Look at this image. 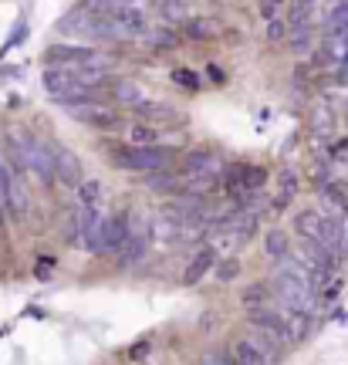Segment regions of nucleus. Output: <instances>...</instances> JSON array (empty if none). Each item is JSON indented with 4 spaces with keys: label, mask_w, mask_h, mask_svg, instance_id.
I'll return each mask as SVG.
<instances>
[{
    "label": "nucleus",
    "mask_w": 348,
    "mask_h": 365,
    "mask_svg": "<svg viewBox=\"0 0 348 365\" xmlns=\"http://www.w3.org/2000/svg\"><path fill=\"white\" fill-rule=\"evenodd\" d=\"M264 250H267V257L281 261L284 254H291V237L284 234V230H271V234L264 237Z\"/></svg>",
    "instance_id": "obj_23"
},
{
    "label": "nucleus",
    "mask_w": 348,
    "mask_h": 365,
    "mask_svg": "<svg viewBox=\"0 0 348 365\" xmlns=\"http://www.w3.org/2000/svg\"><path fill=\"white\" fill-rule=\"evenodd\" d=\"M247 341H250L257 352L267 355V362H277V359H281V341L274 339V335H267V331H260V328L250 325V335H247Z\"/></svg>",
    "instance_id": "obj_16"
},
{
    "label": "nucleus",
    "mask_w": 348,
    "mask_h": 365,
    "mask_svg": "<svg viewBox=\"0 0 348 365\" xmlns=\"http://www.w3.org/2000/svg\"><path fill=\"white\" fill-rule=\"evenodd\" d=\"M145 257V237L142 234H129V240L118 247V267H129V264Z\"/></svg>",
    "instance_id": "obj_18"
},
{
    "label": "nucleus",
    "mask_w": 348,
    "mask_h": 365,
    "mask_svg": "<svg viewBox=\"0 0 348 365\" xmlns=\"http://www.w3.org/2000/svg\"><path fill=\"white\" fill-rule=\"evenodd\" d=\"M51 264L54 261H38V277L44 281V277H51Z\"/></svg>",
    "instance_id": "obj_42"
},
{
    "label": "nucleus",
    "mask_w": 348,
    "mask_h": 365,
    "mask_svg": "<svg viewBox=\"0 0 348 365\" xmlns=\"http://www.w3.org/2000/svg\"><path fill=\"white\" fill-rule=\"evenodd\" d=\"M176 156V149H166V145H112V163L118 170L129 173H155L166 170Z\"/></svg>",
    "instance_id": "obj_1"
},
{
    "label": "nucleus",
    "mask_w": 348,
    "mask_h": 365,
    "mask_svg": "<svg viewBox=\"0 0 348 365\" xmlns=\"http://www.w3.org/2000/svg\"><path fill=\"white\" fill-rule=\"evenodd\" d=\"M244 163H237V166H227L223 170V186L230 190L233 196H244Z\"/></svg>",
    "instance_id": "obj_27"
},
{
    "label": "nucleus",
    "mask_w": 348,
    "mask_h": 365,
    "mask_svg": "<svg viewBox=\"0 0 348 365\" xmlns=\"http://www.w3.org/2000/svg\"><path fill=\"white\" fill-rule=\"evenodd\" d=\"M295 193H297V176L291 170H284L281 173V196H287V200H291Z\"/></svg>",
    "instance_id": "obj_35"
},
{
    "label": "nucleus",
    "mask_w": 348,
    "mask_h": 365,
    "mask_svg": "<svg viewBox=\"0 0 348 365\" xmlns=\"http://www.w3.org/2000/svg\"><path fill=\"white\" fill-rule=\"evenodd\" d=\"M213 267H217V250H213V247H203L193 257V261H190V267L183 271V284H186V287L200 284V281H203V277H207Z\"/></svg>",
    "instance_id": "obj_10"
},
{
    "label": "nucleus",
    "mask_w": 348,
    "mask_h": 365,
    "mask_svg": "<svg viewBox=\"0 0 348 365\" xmlns=\"http://www.w3.org/2000/svg\"><path fill=\"white\" fill-rule=\"evenodd\" d=\"M183 173L186 176H200V173H220V156L213 149H193V153H186L183 159Z\"/></svg>",
    "instance_id": "obj_9"
},
{
    "label": "nucleus",
    "mask_w": 348,
    "mask_h": 365,
    "mask_svg": "<svg viewBox=\"0 0 348 365\" xmlns=\"http://www.w3.org/2000/svg\"><path fill=\"white\" fill-rule=\"evenodd\" d=\"M116 21H118V27H122L129 38H135V34H145V31H149V27H145V11H142L139 0H126V4H122V11L116 14Z\"/></svg>",
    "instance_id": "obj_8"
},
{
    "label": "nucleus",
    "mask_w": 348,
    "mask_h": 365,
    "mask_svg": "<svg viewBox=\"0 0 348 365\" xmlns=\"http://www.w3.org/2000/svg\"><path fill=\"white\" fill-rule=\"evenodd\" d=\"M277 7H281V0H260V14H264V21H267V17H277Z\"/></svg>",
    "instance_id": "obj_40"
},
{
    "label": "nucleus",
    "mask_w": 348,
    "mask_h": 365,
    "mask_svg": "<svg viewBox=\"0 0 348 365\" xmlns=\"http://www.w3.org/2000/svg\"><path fill=\"white\" fill-rule=\"evenodd\" d=\"M311 132H314V139H332L338 129V115H335V105L332 98H318V102L311 105V118H308Z\"/></svg>",
    "instance_id": "obj_6"
},
{
    "label": "nucleus",
    "mask_w": 348,
    "mask_h": 365,
    "mask_svg": "<svg viewBox=\"0 0 348 365\" xmlns=\"http://www.w3.org/2000/svg\"><path fill=\"white\" fill-rule=\"evenodd\" d=\"M345 115H348V102H345Z\"/></svg>",
    "instance_id": "obj_45"
},
{
    "label": "nucleus",
    "mask_w": 348,
    "mask_h": 365,
    "mask_svg": "<svg viewBox=\"0 0 348 365\" xmlns=\"http://www.w3.org/2000/svg\"><path fill=\"white\" fill-rule=\"evenodd\" d=\"M207 75H210L213 81H217V85H223V81H227V75H223V71H220L217 65H210V68H207Z\"/></svg>",
    "instance_id": "obj_41"
},
{
    "label": "nucleus",
    "mask_w": 348,
    "mask_h": 365,
    "mask_svg": "<svg viewBox=\"0 0 348 365\" xmlns=\"http://www.w3.org/2000/svg\"><path fill=\"white\" fill-rule=\"evenodd\" d=\"M173 81H176L180 88H190V91L200 88V78H196L190 68H173Z\"/></svg>",
    "instance_id": "obj_32"
},
{
    "label": "nucleus",
    "mask_w": 348,
    "mask_h": 365,
    "mask_svg": "<svg viewBox=\"0 0 348 365\" xmlns=\"http://www.w3.org/2000/svg\"><path fill=\"white\" fill-rule=\"evenodd\" d=\"M116 98L122 105H129V108H135L139 102H145V95H142V88L135 85V81H129V78H122V81H116Z\"/></svg>",
    "instance_id": "obj_24"
},
{
    "label": "nucleus",
    "mask_w": 348,
    "mask_h": 365,
    "mask_svg": "<svg viewBox=\"0 0 348 365\" xmlns=\"http://www.w3.org/2000/svg\"><path fill=\"white\" fill-rule=\"evenodd\" d=\"M322 200H324V207H332L338 217H342V213H348V196H345V190H338L335 182L322 186Z\"/></svg>",
    "instance_id": "obj_26"
},
{
    "label": "nucleus",
    "mask_w": 348,
    "mask_h": 365,
    "mask_svg": "<svg viewBox=\"0 0 348 365\" xmlns=\"http://www.w3.org/2000/svg\"><path fill=\"white\" fill-rule=\"evenodd\" d=\"M24 38H27V27L21 24V27H17V31H14V34H11V38H7V44L0 48V54H7V51H11V48H14V44H17V41H24Z\"/></svg>",
    "instance_id": "obj_38"
},
{
    "label": "nucleus",
    "mask_w": 348,
    "mask_h": 365,
    "mask_svg": "<svg viewBox=\"0 0 348 365\" xmlns=\"http://www.w3.org/2000/svg\"><path fill=\"white\" fill-rule=\"evenodd\" d=\"M91 21H95V14H88V11H81V7H75V11H68L65 17H61L58 31H61V34H81V38H88Z\"/></svg>",
    "instance_id": "obj_14"
},
{
    "label": "nucleus",
    "mask_w": 348,
    "mask_h": 365,
    "mask_svg": "<svg viewBox=\"0 0 348 365\" xmlns=\"http://www.w3.org/2000/svg\"><path fill=\"white\" fill-rule=\"evenodd\" d=\"M159 14L166 17V21H186L190 17V11H186V0H159Z\"/></svg>",
    "instance_id": "obj_28"
},
{
    "label": "nucleus",
    "mask_w": 348,
    "mask_h": 365,
    "mask_svg": "<svg viewBox=\"0 0 348 365\" xmlns=\"http://www.w3.org/2000/svg\"><path fill=\"white\" fill-rule=\"evenodd\" d=\"M122 4H126V0H81L78 7L95 14V17H116V14L122 11Z\"/></svg>",
    "instance_id": "obj_25"
},
{
    "label": "nucleus",
    "mask_w": 348,
    "mask_h": 365,
    "mask_svg": "<svg viewBox=\"0 0 348 365\" xmlns=\"http://www.w3.org/2000/svg\"><path fill=\"white\" fill-rule=\"evenodd\" d=\"M149 349H153L149 341H139V349H132V355H129V359H142V355L149 352Z\"/></svg>",
    "instance_id": "obj_43"
},
{
    "label": "nucleus",
    "mask_w": 348,
    "mask_h": 365,
    "mask_svg": "<svg viewBox=\"0 0 348 365\" xmlns=\"http://www.w3.org/2000/svg\"><path fill=\"white\" fill-rule=\"evenodd\" d=\"M264 301H267V287H264V284H250L244 291V304H247V308H260Z\"/></svg>",
    "instance_id": "obj_33"
},
{
    "label": "nucleus",
    "mask_w": 348,
    "mask_h": 365,
    "mask_svg": "<svg viewBox=\"0 0 348 365\" xmlns=\"http://www.w3.org/2000/svg\"><path fill=\"white\" fill-rule=\"evenodd\" d=\"M44 65L48 68H88V71H108L116 65V58L95 48H78V44H54L44 51Z\"/></svg>",
    "instance_id": "obj_2"
},
{
    "label": "nucleus",
    "mask_w": 348,
    "mask_h": 365,
    "mask_svg": "<svg viewBox=\"0 0 348 365\" xmlns=\"http://www.w3.org/2000/svg\"><path fill=\"white\" fill-rule=\"evenodd\" d=\"M291 51L295 54H308L311 51V31H297V34H291Z\"/></svg>",
    "instance_id": "obj_34"
},
{
    "label": "nucleus",
    "mask_w": 348,
    "mask_h": 365,
    "mask_svg": "<svg viewBox=\"0 0 348 365\" xmlns=\"http://www.w3.org/2000/svg\"><path fill=\"white\" fill-rule=\"evenodd\" d=\"M233 362H237V365H271V362H267V355L257 352V349H254L247 339L233 341Z\"/></svg>",
    "instance_id": "obj_21"
},
{
    "label": "nucleus",
    "mask_w": 348,
    "mask_h": 365,
    "mask_svg": "<svg viewBox=\"0 0 348 365\" xmlns=\"http://www.w3.org/2000/svg\"><path fill=\"white\" fill-rule=\"evenodd\" d=\"M200 365H237V362H233V355H227V352H207Z\"/></svg>",
    "instance_id": "obj_37"
},
{
    "label": "nucleus",
    "mask_w": 348,
    "mask_h": 365,
    "mask_svg": "<svg viewBox=\"0 0 348 365\" xmlns=\"http://www.w3.org/2000/svg\"><path fill=\"white\" fill-rule=\"evenodd\" d=\"M54 180H61L65 186H71V190L81 182V159H78L71 149H65V145L54 149Z\"/></svg>",
    "instance_id": "obj_7"
},
{
    "label": "nucleus",
    "mask_w": 348,
    "mask_h": 365,
    "mask_svg": "<svg viewBox=\"0 0 348 365\" xmlns=\"http://www.w3.org/2000/svg\"><path fill=\"white\" fill-rule=\"evenodd\" d=\"M0 200H4V210H7V217L11 220H27V213H31V196H27L24 182H21V176L17 173H11L7 180H4V186H0Z\"/></svg>",
    "instance_id": "obj_5"
},
{
    "label": "nucleus",
    "mask_w": 348,
    "mask_h": 365,
    "mask_svg": "<svg viewBox=\"0 0 348 365\" xmlns=\"http://www.w3.org/2000/svg\"><path fill=\"white\" fill-rule=\"evenodd\" d=\"M264 182H267V173L260 170V166H247V170H244V193L264 190Z\"/></svg>",
    "instance_id": "obj_31"
},
{
    "label": "nucleus",
    "mask_w": 348,
    "mask_h": 365,
    "mask_svg": "<svg viewBox=\"0 0 348 365\" xmlns=\"http://www.w3.org/2000/svg\"><path fill=\"white\" fill-rule=\"evenodd\" d=\"M264 38H267V44H281V41L287 38V21H284V17H267Z\"/></svg>",
    "instance_id": "obj_29"
},
{
    "label": "nucleus",
    "mask_w": 348,
    "mask_h": 365,
    "mask_svg": "<svg viewBox=\"0 0 348 365\" xmlns=\"http://www.w3.org/2000/svg\"><path fill=\"white\" fill-rule=\"evenodd\" d=\"M335 85H342V88H348V58H345V61H338V65H335Z\"/></svg>",
    "instance_id": "obj_39"
},
{
    "label": "nucleus",
    "mask_w": 348,
    "mask_h": 365,
    "mask_svg": "<svg viewBox=\"0 0 348 365\" xmlns=\"http://www.w3.org/2000/svg\"><path fill=\"white\" fill-rule=\"evenodd\" d=\"M237 271H240V264L230 257V261H223L217 267V277H220V281H233V277H237Z\"/></svg>",
    "instance_id": "obj_36"
},
{
    "label": "nucleus",
    "mask_w": 348,
    "mask_h": 365,
    "mask_svg": "<svg viewBox=\"0 0 348 365\" xmlns=\"http://www.w3.org/2000/svg\"><path fill=\"white\" fill-rule=\"evenodd\" d=\"M183 182H186V173H176V170H155L145 176V186L153 190V193H169V190H183Z\"/></svg>",
    "instance_id": "obj_13"
},
{
    "label": "nucleus",
    "mask_w": 348,
    "mask_h": 365,
    "mask_svg": "<svg viewBox=\"0 0 348 365\" xmlns=\"http://www.w3.org/2000/svg\"><path fill=\"white\" fill-rule=\"evenodd\" d=\"M308 4H314V0H308Z\"/></svg>",
    "instance_id": "obj_46"
},
{
    "label": "nucleus",
    "mask_w": 348,
    "mask_h": 365,
    "mask_svg": "<svg viewBox=\"0 0 348 365\" xmlns=\"http://www.w3.org/2000/svg\"><path fill=\"white\" fill-rule=\"evenodd\" d=\"M135 115L142 118V122H149V125H159V122H176L180 118V112L173 108V105H166V102H139L135 108H132Z\"/></svg>",
    "instance_id": "obj_11"
},
{
    "label": "nucleus",
    "mask_w": 348,
    "mask_h": 365,
    "mask_svg": "<svg viewBox=\"0 0 348 365\" xmlns=\"http://www.w3.org/2000/svg\"><path fill=\"white\" fill-rule=\"evenodd\" d=\"M129 143L132 145H163V129L149 125V122H135V125H129Z\"/></svg>",
    "instance_id": "obj_17"
},
{
    "label": "nucleus",
    "mask_w": 348,
    "mask_h": 365,
    "mask_svg": "<svg viewBox=\"0 0 348 365\" xmlns=\"http://www.w3.org/2000/svg\"><path fill=\"white\" fill-rule=\"evenodd\" d=\"M142 41L153 48V51H173L176 44H180V38H176V31H169V27H155V31H145L142 34Z\"/></svg>",
    "instance_id": "obj_20"
},
{
    "label": "nucleus",
    "mask_w": 348,
    "mask_h": 365,
    "mask_svg": "<svg viewBox=\"0 0 348 365\" xmlns=\"http://www.w3.org/2000/svg\"><path fill=\"white\" fill-rule=\"evenodd\" d=\"M4 220H7V210H4V200H0V230H4Z\"/></svg>",
    "instance_id": "obj_44"
},
{
    "label": "nucleus",
    "mask_w": 348,
    "mask_h": 365,
    "mask_svg": "<svg viewBox=\"0 0 348 365\" xmlns=\"http://www.w3.org/2000/svg\"><path fill=\"white\" fill-rule=\"evenodd\" d=\"M129 217L126 213H112V217H102L98 227H95V234H91L88 247L95 254H118V247L129 240Z\"/></svg>",
    "instance_id": "obj_3"
},
{
    "label": "nucleus",
    "mask_w": 348,
    "mask_h": 365,
    "mask_svg": "<svg viewBox=\"0 0 348 365\" xmlns=\"http://www.w3.org/2000/svg\"><path fill=\"white\" fill-rule=\"evenodd\" d=\"M68 115L75 118V122H81L85 129H95V132H105V129H116L118 122V112H112L108 105L102 102H81V105H68L65 108Z\"/></svg>",
    "instance_id": "obj_4"
},
{
    "label": "nucleus",
    "mask_w": 348,
    "mask_h": 365,
    "mask_svg": "<svg viewBox=\"0 0 348 365\" xmlns=\"http://www.w3.org/2000/svg\"><path fill=\"white\" fill-rule=\"evenodd\" d=\"M345 51H348V34L324 38L322 41V51L314 54V61H318V65H338V61H345Z\"/></svg>",
    "instance_id": "obj_15"
},
{
    "label": "nucleus",
    "mask_w": 348,
    "mask_h": 365,
    "mask_svg": "<svg viewBox=\"0 0 348 365\" xmlns=\"http://www.w3.org/2000/svg\"><path fill=\"white\" fill-rule=\"evenodd\" d=\"M297 31H311V4L308 0H295V4H291V14H287V34H297Z\"/></svg>",
    "instance_id": "obj_19"
},
{
    "label": "nucleus",
    "mask_w": 348,
    "mask_h": 365,
    "mask_svg": "<svg viewBox=\"0 0 348 365\" xmlns=\"http://www.w3.org/2000/svg\"><path fill=\"white\" fill-rule=\"evenodd\" d=\"M78 190V207H98L102 203V180H81L75 186Z\"/></svg>",
    "instance_id": "obj_22"
},
{
    "label": "nucleus",
    "mask_w": 348,
    "mask_h": 365,
    "mask_svg": "<svg viewBox=\"0 0 348 365\" xmlns=\"http://www.w3.org/2000/svg\"><path fill=\"white\" fill-rule=\"evenodd\" d=\"M324 38H338V34H348V0H335L328 14H324V24H322Z\"/></svg>",
    "instance_id": "obj_12"
},
{
    "label": "nucleus",
    "mask_w": 348,
    "mask_h": 365,
    "mask_svg": "<svg viewBox=\"0 0 348 365\" xmlns=\"http://www.w3.org/2000/svg\"><path fill=\"white\" fill-rule=\"evenodd\" d=\"M183 27H186L190 38H210V34H213V24H210L207 17H186Z\"/></svg>",
    "instance_id": "obj_30"
}]
</instances>
